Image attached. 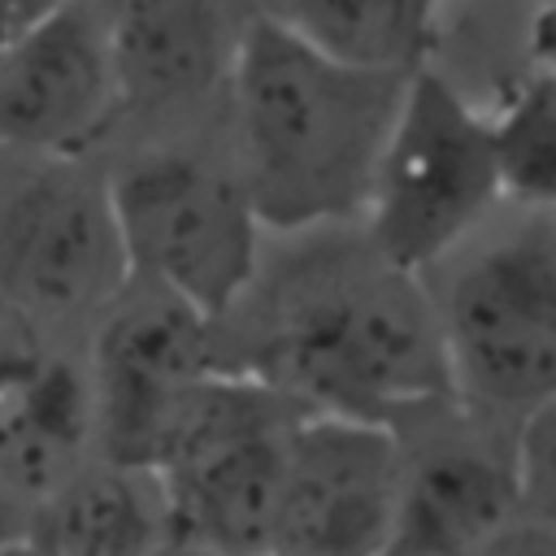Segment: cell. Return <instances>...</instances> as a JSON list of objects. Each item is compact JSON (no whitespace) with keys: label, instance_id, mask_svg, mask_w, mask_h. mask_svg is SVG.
I'll use <instances>...</instances> for the list:
<instances>
[{"label":"cell","instance_id":"obj_1","mask_svg":"<svg viewBox=\"0 0 556 556\" xmlns=\"http://www.w3.org/2000/svg\"><path fill=\"white\" fill-rule=\"evenodd\" d=\"M413 70H365L326 56L274 13L230 48L235 174L269 235H317L361 222L378 148Z\"/></svg>","mask_w":556,"mask_h":556},{"label":"cell","instance_id":"obj_2","mask_svg":"<svg viewBox=\"0 0 556 556\" xmlns=\"http://www.w3.org/2000/svg\"><path fill=\"white\" fill-rule=\"evenodd\" d=\"M256 374L304 413L391 426L452 404L443 343L421 274L395 269L369 243L313 252L261 300L248 356Z\"/></svg>","mask_w":556,"mask_h":556},{"label":"cell","instance_id":"obj_3","mask_svg":"<svg viewBox=\"0 0 556 556\" xmlns=\"http://www.w3.org/2000/svg\"><path fill=\"white\" fill-rule=\"evenodd\" d=\"M452 404L513 439L556 395V222L517 208L426 274Z\"/></svg>","mask_w":556,"mask_h":556},{"label":"cell","instance_id":"obj_4","mask_svg":"<svg viewBox=\"0 0 556 556\" xmlns=\"http://www.w3.org/2000/svg\"><path fill=\"white\" fill-rule=\"evenodd\" d=\"M504 204L486 109L426 61L404 78L361 208L365 243L395 269L426 274Z\"/></svg>","mask_w":556,"mask_h":556},{"label":"cell","instance_id":"obj_5","mask_svg":"<svg viewBox=\"0 0 556 556\" xmlns=\"http://www.w3.org/2000/svg\"><path fill=\"white\" fill-rule=\"evenodd\" d=\"M130 282L222 321L261 274V222L235 174L200 152L156 148L104 178Z\"/></svg>","mask_w":556,"mask_h":556},{"label":"cell","instance_id":"obj_6","mask_svg":"<svg viewBox=\"0 0 556 556\" xmlns=\"http://www.w3.org/2000/svg\"><path fill=\"white\" fill-rule=\"evenodd\" d=\"M130 282L100 313L91 348V408L96 447L104 460L156 469L195 391L222 369L226 348L217 321L191 313L156 287Z\"/></svg>","mask_w":556,"mask_h":556},{"label":"cell","instance_id":"obj_7","mask_svg":"<svg viewBox=\"0 0 556 556\" xmlns=\"http://www.w3.org/2000/svg\"><path fill=\"white\" fill-rule=\"evenodd\" d=\"M130 282L104 178L48 161L0 200V317H100Z\"/></svg>","mask_w":556,"mask_h":556},{"label":"cell","instance_id":"obj_8","mask_svg":"<svg viewBox=\"0 0 556 556\" xmlns=\"http://www.w3.org/2000/svg\"><path fill=\"white\" fill-rule=\"evenodd\" d=\"M400 473V430L300 413L282 439L269 556H387Z\"/></svg>","mask_w":556,"mask_h":556},{"label":"cell","instance_id":"obj_9","mask_svg":"<svg viewBox=\"0 0 556 556\" xmlns=\"http://www.w3.org/2000/svg\"><path fill=\"white\" fill-rule=\"evenodd\" d=\"M122 109L100 9L52 0L0 56V148L74 161Z\"/></svg>","mask_w":556,"mask_h":556},{"label":"cell","instance_id":"obj_10","mask_svg":"<svg viewBox=\"0 0 556 556\" xmlns=\"http://www.w3.org/2000/svg\"><path fill=\"white\" fill-rule=\"evenodd\" d=\"M521 508H552L521 473L513 439L439 443L404 456L387 556H465Z\"/></svg>","mask_w":556,"mask_h":556},{"label":"cell","instance_id":"obj_11","mask_svg":"<svg viewBox=\"0 0 556 556\" xmlns=\"http://www.w3.org/2000/svg\"><path fill=\"white\" fill-rule=\"evenodd\" d=\"M96 9L122 104H182L230 65L217 0H104Z\"/></svg>","mask_w":556,"mask_h":556},{"label":"cell","instance_id":"obj_12","mask_svg":"<svg viewBox=\"0 0 556 556\" xmlns=\"http://www.w3.org/2000/svg\"><path fill=\"white\" fill-rule=\"evenodd\" d=\"M96 452L87 369L39 356L0 404V486L30 513L52 500Z\"/></svg>","mask_w":556,"mask_h":556},{"label":"cell","instance_id":"obj_13","mask_svg":"<svg viewBox=\"0 0 556 556\" xmlns=\"http://www.w3.org/2000/svg\"><path fill=\"white\" fill-rule=\"evenodd\" d=\"M26 534L48 556H156L174 543L156 473L104 456L43 500Z\"/></svg>","mask_w":556,"mask_h":556},{"label":"cell","instance_id":"obj_14","mask_svg":"<svg viewBox=\"0 0 556 556\" xmlns=\"http://www.w3.org/2000/svg\"><path fill=\"white\" fill-rule=\"evenodd\" d=\"M434 0H278V22L334 61L417 70L434 35Z\"/></svg>","mask_w":556,"mask_h":556},{"label":"cell","instance_id":"obj_15","mask_svg":"<svg viewBox=\"0 0 556 556\" xmlns=\"http://www.w3.org/2000/svg\"><path fill=\"white\" fill-rule=\"evenodd\" d=\"M491 152L504 200L517 208H552L556 200V74L521 65L504 96L486 109Z\"/></svg>","mask_w":556,"mask_h":556},{"label":"cell","instance_id":"obj_16","mask_svg":"<svg viewBox=\"0 0 556 556\" xmlns=\"http://www.w3.org/2000/svg\"><path fill=\"white\" fill-rule=\"evenodd\" d=\"M465 556H556L552 508H521V513H513L504 526H495Z\"/></svg>","mask_w":556,"mask_h":556},{"label":"cell","instance_id":"obj_17","mask_svg":"<svg viewBox=\"0 0 556 556\" xmlns=\"http://www.w3.org/2000/svg\"><path fill=\"white\" fill-rule=\"evenodd\" d=\"M39 356H43V352H39L30 339H22V334L13 330V321L4 317V321H0V404H4V395L22 382V374H26Z\"/></svg>","mask_w":556,"mask_h":556},{"label":"cell","instance_id":"obj_18","mask_svg":"<svg viewBox=\"0 0 556 556\" xmlns=\"http://www.w3.org/2000/svg\"><path fill=\"white\" fill-rule=\"evenodd\" d=\"M52 0H0V56L17 43V35L48 9Z\"/></svg>","mask_w":556,"mask_h":556},{"label":"cell","instance_id":"obj_19","mask_svg":"<svg viewBox=\"0 0 556 556\" xmlns=\"http://www.w3.org/2000/svg\"><path fill=\"white\" fill-rule=\"evenodd\" d=\"M26 530H30V508L17 504V500L0 486V547L13 543V539H22Z\"/></svg>","mask_w":556,"mask_h":556},{"label":"cell","instance_id":"obj_20","mask_svg":"<svg viewBox=\"0 0 556 556\" xmlns=\"http://www.w3.org/2000/svg\"><path fill=\"white\" fill-rule=\"evenodd\" d=\"M0 556H48V552H43V547H39L30 534H22V539L4 543V547H0Z\"/></svg>","mask_w":556,"mask_h":556},{"label":"cell","instance_id":"obj_21","mask_svg":"<svg viewBox=\"0 0 556 556\" xmlns=\"http://www.w3.org/2000/svg\"><path fill=\"white\" fill-rule=\"evenodd\" d=\"M156 556H213V552H200V547H187V543H169V547H161Z\"/></svg>","mask_w":556,"mask_h":556},{"label":"cell","instance_id":"obj_22","mask_svg":"<svg viewBox=\"0 0 556 556\" xmlns=\"http://www.w3.org/2000/svg\"><path fill=\"white\" fill-rule=\"evenodd\" d=\"M439 4H443V0H434V9H439Z\"/></svg>","mask_w":556,"mask_h":556}]
</instances>
